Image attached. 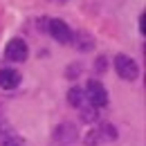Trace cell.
<instances>
[{
  "instance_id": "1",
  "label": "cell",
  "mask_w": 146,
  "mask_h": 146,
  "mask_svg": "<svg viewBox=\"0 0 146 146\" xmlns=\"http://www.w3.org/2000/svg\"><path fill=\"white\" fill-rule=\"evenodd\" d=\"M115 70H117V74H119L121 79H126V81H135V79L139 76V65L126 54H117V58H115Z\"/></svg>"
},
{
  "instance_id": "2",
  "label": "cell",
  "mask_w": 146,
  "mask_h": 146,
  "mask_svg": "<svg viewBox=\"0 0 146 146\" xmlns=\"http://www.w3.org/2000/svg\"><path fill=\"white\" fill-rule=\"evenodd\" d=\"M88 101H90L94 108L108 106V92H106V88H104V83H99L97 79L88 81Z\"/></svg>"
},
{
  "instance_id": "3",
  "label": "cell",
  "mask_w": 146,
  "mask_h": 146,
  "mask_svg": "<svg viewBox=\"0 0 146 146\" xmlns=\"http://www.w3.org/2000/svg\"><path fill=\"white\" fill-rule=\"evenodd\" d=\"M27 43L23 40V38H11L9 43H7V50H5V56H7V61H25L27 58Z\"/></svg>"
},
{
  "instance_id": "4",
  "label": "cell",
  "mask_w": 146,
  "mask_h": 146,
  "mask_svg": "<svg viewBox=\"0 0 146 146\" xmlns=\"http://www.w3.org/2000/svg\"><path fill=\"white\" fill-rule=\"evenodd\" d=\"M47 29H50V34H52L58 43H72V29L68 27L65 20L52 18V20H50V25H47Z\"/></svg>"
},
{
  "instance_id": "5",
  "label": "cell",
  "mask_w": 146,
  "mask_h": 146,
  "mask_svg": "<svg viewBox=\"0 0 146 146\" xmlns=\"http://www.w3.org/2000/svg\"><path fill=\"white\" fill-rule=\"evenodd\" d=\"M18 83H20V72H16L14 68L0 70V88L2 90H14Z\"/></svg>"
},
{
  "instance_id": "6",
  "label": "cell",
  "mask_w": 146,
  "mask_h": 146,
  "mask_svg": "<svg viewBox=\"0 0 146 146\" xmlns=\"http://www.w3.org/2000/svg\"><path fill=\"white\" fill-rule=\"evenodd\" d=\"M83 94H86V92L81 90V88H72V90L68 92V104L74 106V108H83V101H86Z\"/></svg>"
},
{
  "instance_id": "7",
  "label": "cell",
  "mask_w": 146,
  "mask_h": 146,
  "mask_svg": "<svg viewBox=\"0 0 146 146\" xmlns=\"http://www.w3.org/2000/svg\"><path fill=\"white\" fill-rule=\"evenodd\" d=\"M97 133H99V139H101V142H104V139H115V137H117V130H115V126H110V124H104Z\"/></svg>"
},
{
  "instance_id": "8",
  "label": "cell",
  "mask_w": 146,
  "mask_h": 146,
  "mask_svg": "<svg viewBox=\"0 0 146 146\" xmlns=\"http://www.w3.org/2000/svg\"><path fill=\"white\" fill-rule=\"evenodd\" d=\"M81 119H83V121H94V119H97V108H94V106L81 108Z\"/></svg>"
},
{
  "instance_id": "9",
  "label": "cell",
  "mask_w": 146,
  "mask_h": 146,
  "mask_svg": "<svg viewBox=\"0 0 146 146\" xmlns=\"http://www.w3.org/2000/svg\"><path fill=\"white\" fill-rule=\"evenodd\" d=\"M2 146H25V142L18 135H9L7 139H2Z\"/></svg>"
},
{
  "instance_id": "10",
  "label": "cell",
  "mask_w": 146,
  "mask_h": 146,
  "mask_svg": "<svg viewBox=\"0 0 146 146\" xmlns=\"http://www.w3.org/2000/svg\"><path fill=\"white\" fill-rule=\"evenodd\" d=\"M92 38L86 36V34H79V50H92Z\"/></svg>"
},
{
  "instance_id": "11",
  "label": "cell",
  "mask_w": 146,
  "mask_h": 146,
  "mask_svg": "<svg viewBox=\"0 0 146 146\" xmlns=\"http://www.w3.org/2000/svg\"><path fill=\"white\" fill-rule=\"evenodd\" d=\"M144 20H146V14H139V32H142V34L146 32V27H144Z\"/></svg>"
},
{
  "instance_id": "12",
  "label": "cell",
  "mask_w": 146,
  "mask_h": 146,
  "mask_svg": "<svg viewBox=\"0 0 146 146\" xmlns=\"http://www.w3.org/2000/svg\"><path fill=\"white\" fill-rule=\"evenodd\" d=\"M97 70H106V58H97Z\"/></svg>"
}]
</instances>
